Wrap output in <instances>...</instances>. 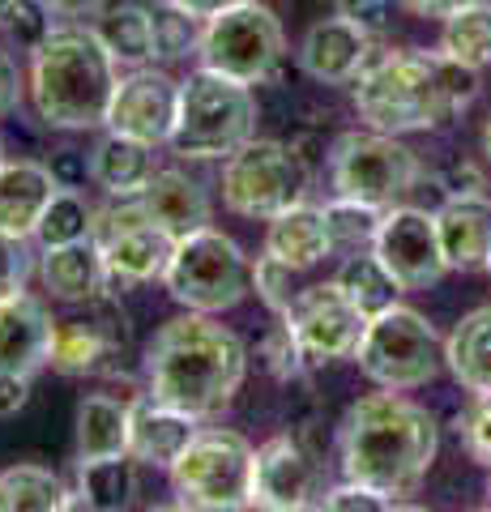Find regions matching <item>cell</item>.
I'll return each mask as SVG.
<instances>
[{
	"mask_svg": "<svg viewBox=\"0 0 491 512\" xmlns=\"http://www.w3.org/2000/svg\"><path fill=\"white\" fill-rule=\"evenodd\" d=\"M440 453L436 414L402 397L398 389L368 393L346 410L338 427V466L342 478L385 495H415L432 474Z\"/></svg>",
	"mask_w": 491,
	"mask_h": 512,
	"instance_id": "obj_1",
	"label": "cell"
},
{
	"mask_svg": "<svg viewBox=\"0 0 491 512\" xmlns=\"http://www.w3.org/2000/svg\"><path fill=\"white\" fill-rule=\"evenodd\" d=\"M479 69L445 52H380L355 77V111L376 133H432L479 99Z\"/></svg>",
	"mask_w": 491,
	"mask_h": 512,
	"instance_id": "obj_2",
	"label": "cell"
},
{
	"mask_svg": "<svg viewBox=\"0 0 491 512\" xmlns=\"http://www.w3.org/2000/svg\"><path fill=\"white\" fill-rule=\"evenodd\" d=\"M248 376V350L210 312H188L167 325L146 346L150 397L176 406L193 419L223 414Z\"/></svg>",
	"mask_w": 491,
	"mask_h": 512,
	"instance_id": "obj_3",
	"label": "cell"
},
{
	"mask_svg": "<svg viewBox=\"0 0 491 512\" xmlns=\"http://www.w3.org/2000/svg\"><path fill=\"white\" fill-rule=\"evenodd\" d=\"M120 64L94 35V26H56L39 52H30V103L47 128L86 133L107 124Z\"/></svg>",
	"mask_w": 491,
	"mask_h": 512,
	"instance_id": "obj_4",
	"label": "cell"
},
{
	"mask_svg": "<svg viewBox=\"0 0 491 512\" xmlns=\"http://www.w3.org/2000/svg\"><path fill=\"white\" fill-rule=\"evenodd\" d=\"M257 137V99L252 86L214 69H193L180 82V111L171 128V154L193 163H218Z\"/></svg>",
	"mask_w": 491,
	"mask_h": 512,
	"instance_id": "obj_5",
	"label": "cell"
},
{
	"mask_svg": "<svg viewBox=\"0 0 491 512\" xmlns=\"http://www.w3.org/2000/svg\"><path fill=\"white\" fill-rule=\"evenodd\" d=\"M167 295L188 312H227L252 291V261L231 235L218 227H197L176 239L163 269Z\"/></svg>",
	"mask_w": 491,
	"mask_h": 512,
	"instance_id": "obj_6",
	"label": "cell"
},
{
	"mask_svg": "<svg viewBox=\"0 0 491 512\" xmlns=\"http://www.w3.org/2000/svg\"><path fill=\"white\" fill-rule=\"evenodd\" d=\"M355 363L376 389H423L445 367V342L423 312L393 303V308L368 316V329L355 346Z\"/></svg>",
	"mask_w": 491,
	"mask_h": 512,
	"instance_id": "obj_7",
	"label": "cell"
},
{
	"mask_svg": "<svg viewBox=\"0 0 491 512\" xmlns=\"http://www.w3.org/2000/svg\"><path fill=\"white\" fill-rule=\"evenodd\" d=\"M252 466H257V448L248 436L231 427H197V436L184 444V453L171 461V491L180 508H252Z\"/></svg>",
	"mask_w": 491,
	"mask_h": 512,
	"instance_id": "obj_8",
	"label": "cell"
},
{
	"mask_svg": "<svg viewBox=\"0 0 491 512\" xmlns=\"http://www.w3.org/2000/svg\"><path fill=\"white\" fill-rule=\"evenodd\" d=\"M419 180V154L402 146L393 133H376V128L359 133L355 128V133H342L329 146V184H334L338 197L389 210V205H402V197L415 192Z\"/></svg>",
	"mask_w": 491,
	"mask_h": 512,
	"instance_id": "obj_9",
	"label": "cell"
},
{
	"mask_svg": "<svg viewBox=\"0 0 491 512\" xmlns=\"http://www.w3.org/2000/svg\"><path fill=\"white\" fill-rule=\"evenodd\" d=\"M312 171L287 141L252 137L231 158H223V205L240 218L269 222L308 197Z\"/></svg>",
	"mask_w": 491,
	"mask_h": 512,
	"instance_id": "obj_10",
	"label": "cell"
},
{
	"mask_svg": "<svg viewBox=\"0 0 491 512\" xmlns=\"http://www.w3.org/2000/svg\"><path fill=\"white\" fill-rule=\"evenodd\" d=\"M282 56H287V35H282L278 13L261 5V0H244L223 13H214L201 26L197 60L205 69L235 77L244 86H261L278 73Z\"/></svg>",
	"mask_w": 491,
	"mask_h": 512,
	"instance_id": "obj_11",
	"label": "cell"
},
{
	"mask_svg": "<svg viewBox=\"0 0 491 512\" xmlns=\"http://www.w3.org/2000/svg\"><path fill=\"white\" fill-rule=\"evenodd\" d=\"M90 239L103 252V265H107L103 291L112 295H124L137 282L163 278L171 248H176V235L150 222L137 197H112V205L94 210Z\"/></svg>",
	"mask_w": 491,
	"mask_h": 512,
	"instance_id": "obj_12",
	"label": "cell"
},
{
	"mask_svg": "<svg viewBox=\"0 0 491 512\" xmlns=\"http://www.w3.org/2000/svg\"><path fill=\"white\" fill-rule=\"evenodd\" d=\"M282 316L295 329L308 372L325 363H338V359H355V346L363 338V329H368V316L355 308L351 295L338 282L299 286V295L291 299V308Z\"/></svg>",
	"mask_w": 491,
	"mask_h": 512,
	"instance_id": "obj_13",
	"label": "cell"
},
{
	"mask_svg": "<svg viewBox=\"0 0 491 512\" xmlns=\"http://www.w3.org/2000/svg\"><path fill=\"white\" fill-rule=\"evenodd\" d=\"M372 252L402 282V291H427L449 274L445 248H440L436 235V214L415 210V205H389L385 218H380Z\"/></svg>",
	"mask_w": 491,
	"mask_h": 512,
	"instance_id": "obj_14",
	"label": "cell"
},
{
	"mask_svg": "<svg viewBox=\"0 0 491 512\" xmlns=\"http://www.w3.org/2000/svg\"><path fill=\"white\" fill-rule=\"evenodd\" d=\"M180 111V82L163 69H129L112 90V107H107V128L124 137H137L146 146H167L171 128H176Z\"/></svg>",
	"mask_w": 491,
	"mask_h": 512,
	"instance_id": "obj_15",
	"label": "cell"
},
{
	"mask_svg": "<svg viewBox=\"0 0 491 512\" xmlns=\"http://www.w3.org/2000/svg\"><path fill=\"white\" fill-rule=\"evenodd\" d=\"M321 470H316V453H308L295 436H274L257 448V466H252V508H321L316 495Z\"/></svg>",
	"mask_w": 491,
	"mask_h": 512,
	"instance_id": "obj_16",
	"label": "cell"
},
{
	"mask_svg": "<svg viewBox=\"0 0 491 512\" xmlns=\"http://www.w3.org/2000/svg\"><path fill=\"white\" fill-rule=\"evenodd\" d=\"M372 30H363L359 22L351 18H325L316 22L308 35H304V47H299V64L304 73L316 77L325 86H355V77L372 64Z\"/></svg>",
	"mask_w": 491,
	"mask_h": 512,
	"instance_id": "obj_17",
	"label": "cell"
},
{
	"mask_svg": "<svg viewBox=\"0 0 491 512\" xmlns=\"http://www.w3.org/2000/svg\"><path fill=\"white\" fill-rule=\"evenodd\" d=\"M52 333H56V320L43 299L26 291L13 299H0V367L5 372L35 376L39 367H47Z\"/></svg>",
	"mask_w": 491,
	"mask_h": 512,
	"instance_id": "obj_18",
	"label": "cell"
},
{
	"mask_svg": "<svg viewBox=\"0 0 491 512\" xmlns=\"http://www.w3.org/2000/svg\"><path fill=\"white\" fill-rule=\"evenodd\" d=\"M197 427H201V419H193V414L141 393L129 402V453L141 466L171 470V461L184 453V444L197 436Z\"/></svg>",
	"mask_w": 491,
	"mask_h": 512,
	"instance_id": "obj_19",
	"label": "cell"
},
{
	"mask_svg": "<svg viewBox=\"0 0 491 512\" xmlns=\"http://www.w3.org/2000/svg\"><path fill=\"white\" fill-rule=\"evenodd\" d=\"M436 235L449 269H487L491 256V201L483 192H462L436 210Z\"/></svg>",
	"mask_w": 491,
	"mask_h": 512,
	"instance_id": "obj_20",
	"label": "cell"
},
{
	"mask_svg": "<svg viewBox=\"0 0 491 512\" xmlns=\"http://www.w3.org/2000/svg\"><path fill=\"white\" fill-rule=\"evenodd\" d=\"M60 192L56 175L47 163H30V158H5L0 163V231L35 239V227L52 201Z\"/></svg>",
	"mask_w": 491,
	"mask_h": 512,
	"instance_id": "obj_21",
	"label": "cell"
},
{
	"mask_svg": "<svg viewBox=\"0 0 491 512\" xmlns=\"http://www.w3.org/2000/svg\"><path fill=\"white\" fill-rule=\"evenodd\" d=\"M39 278L56 303H90L94 295H103L107 265L94 239H77V244H56L39 252Z\"/></svg>",
	"mask_w": 491,
	"mask_h": 512,
	"instance_id": "obj_22",
	"label": "cell"
},
{
	"mask_svg": "<svg viewBox=\"0 0 491 512\" xmlns=\"http://www.w3.org/2000/svg\"><path fill=\"white\" fill-rule=\"evenodd\" d=\"M141 210H146L150 222H158L163 231L171 235H188L210 222V197H205V188L197 180H188L184 171L167 167V171H154L150 184L137 192Z\"/></svg>",
	"mask_w": 491,
	"mask_h": 512,
	"instance_id": "obj_23",
	"label": "cell"
},
{
	"mask_svg": "<svg viewBox=\"0 0 491 512\" xmlns=\"http://www.w3.org/2000/svg\"><path fill=\"white\" fill-rule=\"evenodd\" d=\"M265 252H274L278 261H287L291 269H312L321 265L325 256H334V239H329L325 227V210L316 205H291L282 210L278 218H269V231H265Z\"/></svg>",
	"mask_w": 491,
	"mask_h": 512,
	"instance_id": "obj_24",
	"label": "cell"
},
{
	"mask_svg": "<svg viewBox=\"0 0 491 512\" xmlns=\"http://www.w3.org/2000/svg\"><path fill=\"white\" fill-rule=\"evenodd\" d=\"M154 171H158L154 146H146V141H137V137L112 133V128H107V137L90 150V180L99 184L107 197H137V192L150 184Z\"/></svg>",
	"mask_w": 491,
	"mask_h": 512,
	"instance_id": "obj_25",
	"label": "cell"
},
{
	"mask_svg": "<svg viewBox=\"0 0 491 512\" xmlns=\"http://www.w3.org/2000/svg\"><path fill=\"white\" fill-rule=\"evenodd\" d=\"M137 466L133 453L120 457H77V487H73V508L90 512H124L137 504Z\"/></svg>",
	"mask_w": 491,
	"mask_h": 512,
	"instance_id": "obj_26",
	"label": "cell"
},
{
	"mask_svg": "<svg viewBox=\"0 0 491 512\" xmlns=\"http://www.w3.org/2000/svg\"><path fill=\"white\" fill-rule=\"evenodd\" d=\"M445 367L466 393H491V303L453 325L445 342Z\"/></svg>",
	"mask_w": 491,
	"mask_h": 512,
	"instance_id": "obj_27",
	"label": "cell"
},
{
	"mask_svg": "<svg viewBox=\"0 0 491 512\" xmlns=\"http://www.w3.org/2000/svg\"><path fill=\"white\" fill-rule=\"evenodd\" d=\"M129 453V402L112 393H86L77 402V457H120Z\"/></svg>",
	"mask_w": 491,
	"mask_h": 512,
	"instance_id": "obj_28",
	"label": "cell"
},
{
	"mask_svg": "<svg viewBox=\"0 0 491 512\" xmlns=\"http://www.w3.org/2000/svg\"><path fill=\"white\" fill-rule=\"evenodd\" d=\"M94 35L103 39V47L112 52V60L120 69H141V64L154 60V30H150V5H137V0H124L99 13L94 22Z\"/></svg>",
	"mask_w": 491,
	"mask_h": 512,
	"instance_id": "obj_29",
	"label": "cell"
},
{
	"mask_svg": "<svg viewBox=\"0 0 491 512\" xmlns=\"http://www.w3.org/2000/svg\"><path fill=\"white\" fill-rule=\"evenodd\" d=\"M334 282L342 286L346 295H351V303L363 316H376V312H385V308H393V303L402 299V282L389 274L385 261H380L372 248L346 252V261L334 274Z\"/></svg>",
	"mask_w": 491,
	"mask_h": 512,
	"instance_id": "obj_30",
	"label": "cell"
},
{
	"mask_svg": "<svg viewBox=\"0 0 491 512\" xmlns=\"http://www.w3.org/2000/svg\"><path fill=\"white\" fill-rule=\"evenodd\" d=\"M73 491L65 478L43 466H9L0 474V512H65Z\"/></svg>",
	"mask_w": 491,
	"mask_h": 512,
	"instance_id": "obj_31",
	"label": "cell"
},
{
	"mask_svg": "<svg viewBox=\"0 0 491 512\" xmlns=\"http://www.w3.org/2000/svg\"><path fill=\"white\" fill-rule=\"evenodd\" d=\"M112 355H116L112 342L103 338V329L94 325V320H56L52 355H47V363H52L56 372L86 376V372H99Z\"/></svg>",
	"mask_w": 491,
	"mask_h": 512,
	"instance_id": "obj_32",
	"label": "cell"
},
{
	"mask_svg": "<svg viewBox=\"0 0 491 512\" xmlns=\"http://www.w3.org/2000/svg\"><path fill=\"white\" fill-rule=\"evenodd\" d=\"M440 52L470 64V69H483V64H491V5L474 0V5L449 13V18H445V35H440Z\"/></svg>",
	"mask_w": 491,
	"mask_h": 512,
	"instance_id": "obj_33",
	"label": "cell"
},
{
	"mask_svg": "<svg viewBox=\"0 0 491 512\" xmlns=\"http://www.w3.org/2000/svg\"><path fill=\"white\" fill-rule=\"evenodd\" d=\"M201 18H193L188 9H180L176 0H158L150 5V30H154V60L158 64H176L197 56L201 47Z\"/></svg>",
	"mask_w": 491,
	"mask_h": 512,
	"instance_id": "obj_34",
	"label": "cell"
},
{
	"mask_svg": "<svg viewBox=\"0 0 491 512\" xmlns=\"http://www.w3.org/2000/svg\"><path fill=\"white\" fill-rule=\"evenodd\" d=\"M94 231V205L82 197L77 188H60L35 227L39 248H56V244H77V239H90Z\"/></svg>",
	"mask_w": 491,
	"mask_h": 512,
	"instance_id": "obj_35",
	"label": "cell"
},
{
	"mask_svg": "<svg viewBox=\"0 0 491 512\" xmlns=\"http://www.w3.org/2000/svg\"><path fill=\"white\" fill-rule=\"evenodd\" d=\"M380 218L385 210H376L368 201H351V197H334L325 205V227L329 239H334V252H363L376 244V231H380Z\"/></svg>",
	"mask_w": 491,
	"mask_h": 512,
	"instance_id": "obj_36",
	"label": "cell"
},
{
	"mask_svg": "<svg viewBox=\"0 0 491 512\" xmlns=\"http://www.w3.org/2000/svg\"><path fill=\"white\" fill-rule=\"evenodd\" d=\"M257 363H261L278 384H287V380H295V376L308 372L304 350H299V338H295V329L287 325V316H274V320H269V325L257 333Z\"/></svg>",
	"mask_w": 491,
	"mask_h": 512,
	"instance_id": "obj_37",
	"label": "cell"
},
{
	"mask_svg": "<svg viewBox=\"0 0 491 512\" xmlns=\"http://www.w3.org/2000/svg\"><path fill=\"white\" fill-rule=\"evenodd\" d=\"M299 269H291L287 261H278L274 252H261L257 265H252V291H257V299L265 303L274 316H282L291 308V299L299 295Z\"/></svg>",
	"mask_w": 491,
	"mask_h": 512,
	"instance_id": "obj_38",
	"label": "cell"
},
{
	"mask_svg": "<svg viewBox=\"0 0 491 512\" xmlns=\"http://www.w3.org/2000/svg\"><path fill=\"white\" fill-rule=\"evenodd\" d=\"M9 39L22 47V52H39L47 43V35L56 30V13L47 0H13V13H9Z\"/></svg>",
	"mask_w": 491,
	"mask_h": 512,
	"instance_id": "obj_39",
	"label": "cell"
},
{
	"mask_svg": "<svg viewBox=\"0 0 491 512\" xmlns=\"http://www.w3.org/2000/svg\"><path fill=\"white\" fill-rule=\"evenodd\" d=\"M457 436H462L466 453L491 470V393H470L466 410L457 414Z\"/></svg>",
	"mask_w": 491,
	"mask_h": 512,
	"instance_id": "obj_40",
	"label": "cell"
},
{
	"mask_svg": "<svg viewBox=\"0 0 491 512\" xmlns=\"http://www.w3.org/2000/svg\"><path fill=\"white\" fill-rule=\"evenodd\" d=\"M30 269H35V256H30L22 235L0 231V299H13L26 291Z\"/></svg>",
	"mask_w": 491,
	"mask_h": 512,
	"instance_id": "obj_41",
	"label": "cell"
},
{
	"mask_svg": "<svg viewBox=\"0 0 491 512\" xmlns=\"http://www.w3.org/2000/svg\"><path fill=\"white\" fill-rule=\"evenodd\" d=\"M321 508H334V512H385V508H398V500L376 487H363V483H338L321 495Z\"/></svg>",
	"mask_w": 491,
	"mask_h": 512,
	"instance_id": "obj_42",
	"label": "cell"
},
{
	"mask_svg": "<svg viewBox=\"0 0 491 512\" xmlns=\"http://www.w3.org/2000/svg\"><path fill=\"white\" fill-rule=\"evenodd\" d=\"M338 13L359 22L363 30H372V35H380L393 18V0H338Z\"/></svg>",
	"mask_w": 491,
	"mask_h": 512,
	"instance_id": "obj_43",
	"label": "cell"
},
{
	"mask_svg": "<svg viewBox=\"0 0 491 512\" xmlns=\"http://www.w3.org/2000/svg\"><path fill=\"white\" fill-rule=\"evenodd\" d=\"M22 90H26V82H22L18 60H13L9 47H0V120L22 107Z\"/></svg>",
	"mask_w": 491,
	"mask_h": 512,
	"instance_id": "obj_44",
	"label": "cell"
},
{
	"mask_svg": "<svg viewBox=\"0 0 491 512\" xmlns=\"http://www.w3.org/2000/svg\"><path fill=\"white\" fill-rule=\"evenodd\" d=\"M47 167H52L60 188H77V184H86V175H90V158L77 154V150H56Z\"/></svg>",
	"mask_w": 491,
	"mask_h": 512,
	"instance_id": "obj_45",
	"label": "cell"
},
{
	"mask_svg": "<svg viewBox=\"0 0 491 512\" xmlns=\"http://www.w3.org/2000/svg\"><path fill=\"white\" fill-rule=\"evenodd\" d=\"M440 188H445V197H462V192H479L483 188V171L474 163H449L440 171Z\"/></svg>",
	"mask_w": 491,
	"mask_h": 512,
	"instance_id": "obj_46",
	"label": "cell"
},
{
	"mask_svg": "<svg viewBox=\"0 0 491 512\" xmlns=\"http://www.w3.org/2000/svg\"><path fill=\"white\" fill-rule=\"evenodd\" d=\"M26 402H30V376H18V372H5V367H0V419L18 414Z\"/></svg>",
	"mask_w": 491,
	"mask_h": 512,
	"instance_id": "obj_47",
	"label": "cell"
},
{
	"mask_svg": "<svg viewBox=\"0 0 491 512\" xmlns=\"http://www.w3.org/2000/svg\"><path fill=\"white\" fill-rule=\"evenodd\" d=\"M398 5H402L406 13H415V18H440V22H445L449 13L474 5V0H398Z\"/></svg>",
	"mask_w": 491,
	"mask_h": 512,
	"instance_id": "obj_48",
	"label": "cell"
},
{
	"mask_svg": "<svg viewBox=\"0 0 491 512\" xmlns=\"http://www.w3.org/2000/svg\"><path fill=\"white\" fill-rule=\"evenodd\" d=\"M56 18H69V22H82V18H99L103 13V0H47Z\"/></svg>",
	"mask_w": 491,
	"mask_h": 512,
	"instance_id": "obj_49",
	"label": "cell"
},
{
	"mask_svg": "<svg viewBox=\"0 0 491 512\" xmlns=\"http://www.w3.org/2000/svg\"><path fill=\"white\" fill-rule=\"evenodd\" d=\"M180 9H188L193 18H201V22H210L214 13H223V9H231V5H244V0H176Z\"/></svg>",
	"mask_w": 491,
	"mask_h": 512,
	"instance_id": "obj_50",
	"label": "cell"
},
{
	"mask_svg": "<svg viewBox=\"0 0 491 512\" xmlns=\"http://www.w3.org/2000/svg\"><path fill=\"white\" fill-rule=\"evenodd\" d=\"M483 154H487V163H491V116H487V124H483Z\"/></svg>",
	"mask_w": 491,
	"mask_h": 512,
	"instance_id": "obj_51",
	"label": "cell"
},
{
	"mask_svg": "<svg viewBox=\"0 0 491 512\" xmlns=\"http://www.w3.org/2000/svg\"><path fill=\"white\" fill-rule=\"evenodd\" d=\"M9 13H13V0H0V30H5V22H9Z\"/></svg>",
	"mask_w": 491,
	"mask_h": 512,
	"instance_id": "obj_52",
	"label": "cell"
},
{
	"mask_svg": "<svg viewBox=\"0 0 491 512\" xmlns=\"http://www.w3.org/2000/svg\"><path fill=\"white\" fill-rule=\"evenodd\" d=\"M0 163H5V141H0Z\"/></svg>",
	"mask_w": 491,
	"mask_h": 512,
	"instance_id": "obj_53",
	"label": "cell"
},
{
	"mask_svg": "<svg viewBox=\"0 0 491 512\" xmlns=\"http://www.w3.org/2000/svg\"><path fill=\"white\" fill-rule=\"evenodd\" d=\"M487 508H491V483H487Z\"/></svg>",
	"mask_w": 491,
	"mask_h": 512,
	"instance_id": "obj_54",
	"label": "cell"
},
{
	"mask_svg": "<svg viewBox=\"0 0 491 512\" xmlns=\"http://www.w3.org/2000/svg\"><path fill=\"white\" fill-rule=\"evenodd\" d=\"M487 278H491V256H487Z\"/></svg>",
	"mask_w": 491,
	"mask_h": 512,
	"instance_id": "obj_55",
	"label": "cell"
}]
</instances>
